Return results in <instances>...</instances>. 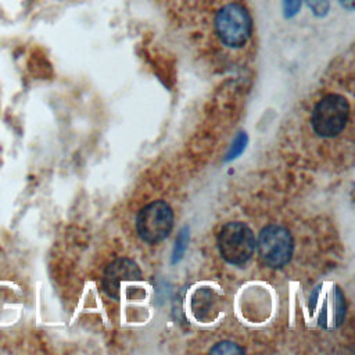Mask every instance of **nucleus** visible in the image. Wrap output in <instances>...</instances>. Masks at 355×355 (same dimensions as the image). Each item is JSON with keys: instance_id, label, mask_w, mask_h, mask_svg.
Masks as SVG:
<instances>
[{"instance_id": "12", "label": "nucleus", "mask_w": 355, "mask_h": 355, "mask_svg": "<svg viewBox=\"0 0 355 355\" xmlns=\"http://www.w3.org/2000/svg\"><path fill=\"white\" fill-rule=\"evenodd\" d=\"M338 1L348 11H352L354 7H355V0H338Z\"/></svg>"}, {"instance_id": "6", "label": "nucleus", "mask_w": 355, "mask_h": 355, "mask_svg": "<svg viewBox=\"0 0 355 355\" xmlns=\"http://www.w3.org/2000/svg\"><path fill=\"white\" fill-rule=\"evenodd\" d=\"M189 241V229L187 227H183L176 239V245H175V250H173V262L179 261L186 250V244Z\"/></svg>"}, {"instance_id": "4", "label": "nucleus", "mask_w": 355, "mask_h": 355, "mask_svg": "<svg viewBox=\"0 0 355 355\" xmlns=\"http://www.w3.org/2000/svg\"><path fill=\"white\" fill-rule=\"evenodd\" d=\"M173 226V212L165 201H154L140 209L136 229L141 240L155 244L164 240Z\"/></svg>"}, {"instance_id": "1", "label": "nucleus", "mask_w": 355, "mask_h": 355, "mask_svg": "<svg viewBox=\"0 0 355 355\" xmlns=\"http://www.w3.org/2000/svg\"><path fill=\"white\" fill-rule=\"evenodd\" d=\"M349 115V103L345 96L329 93L313 107L311 122L313 130L322 137L337 136L345 126Z\"/></svg>"}, {"instance_id": "9", "label": "nucleus", "mask_w": 355, "mask_h": 355, "mask_svg": "<svg viewBox=\"0 0 355 355\" xmlns=\"http://www.w3.org/2000/svg\"><path fill=\"white\" fill-rule=\"evenodd\" d=\"M336 324L340 326L345 316V301L340 288H336Z\"/></svg>"}, {"instance_id": "2", "label": "nucleus", "mask_w": 355, "mask_h": 355, "mask_svg": "<svg viewBox=\"0 0 355 355\" xmlns=\"http://www.w3.org/2000/svg\"><path fill=\"white\" fill-rule=\"evenodd\" d=\"M218 248L225 261L232 265H243L254 254V233L241 222H229L218 236Z\"/></svg>"}, {"instance_id": "5", "label": "nucleus", "mask_w": 355, "mask_h": 355, "mask_svg": "<svg viewBox=\"0 0 355 355\" xmlns=\"http://www.w3.org/2000/svg\"><path fill=\"white\" fill-rule=\"evenodd\" d=\"M141 279V272L136 262L129 258H118L111 262L103 275V287L108 297L119 300L121 287L128 282H139Z\"/></svg>"}, {"instance_id": "8", "label": "nucleus", "mask_w": 355, "mask_h": 355, "mask_svg": "<svg viewBox=\"0 0 355 355\" xmlns=\"http://www.w3.org/2000/svg\"><path fill=\"white\" fill-rule=\"evenodd\" d=\"M305 3L316 17H324L330 10L329 0H305Z\"/></svg>"}, {"instance_id": "11", "label": "nucleus", "mask_w": 355, "mask_h": 355, "mask_svg": "<svg viewBox=\"0 0 355 355\" xmlns=\"http://www.w3.org/2000/svg\"><path fill=\"white\" fill-rule=\"evenodd\" d=\"M302 0H283V12L286 18H293L298 14Z\"/></svg>"}, {"instance_id": "10", "label": "nucleus", "mask_w": 355, "mask_h": 355, "mask_svg": "<svg viewBox=\"0 0 355 355\" xmlns=\"http://www.w3.org/2000/svg\"><path fill=\"white\" fill-rule=\"evenodd\" d=\"M245 141H247V136H245L244 133H240V135L236 137V140L233 141V146H232L230 151L227 153L226 159H232V158L237 157V155L244 150V147H245Z\"/></svg>"}, {"instance_id": "7", "label": "nucleus", "mask_w": 355, "mask_h": 355, "mask_svg": "<svg viewBox=\"0 0 355 355\" xmlns=\"http://www.w3.org/2000/svg\"><path fill=\"white\" fill-rule=\"evenodd\" d=\"M209 352H212V354H244V349L230 341H222V343H218L215 347H212Z\"/></svg>"}, {"instance_id": "3", "label": "nucleus", "mask_w": 355, "mask_h": 355, "mask_svg": "<svg viewBox=\"0 0 355 355\" xmlns=\"http://www.w3.org/2000/svg\"><path fill=\"white\" fill-rule=\"evenodd\" d=\"M255 244L261 261L269 268H282L291 259L293 237L283 226L269 225L263 227Z\"/></svg>"}]
</instances>
